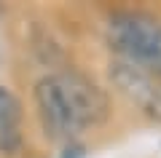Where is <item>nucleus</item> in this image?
I'll return each mask as SVG.
<instances>
[{
  "label": "nucleus",
  "instance_id": "obj_5",
  "mask_svg": "<svg viewBox=\"0 0 161 158\" xmlns=\"http://www.w3.org/2000/svg\"><path fill=\"white\" fill-rule=\"evenodd\" d=\"M19 121H22V102L0 86V147L11 150L19 145Z\"/></svg>",
  "mask_w": 161,
  "mask_h": 158
},
{
  "label": "nucleus",
  "instance_id": "obj_1",
  "mask_svg": "<svg viewBox=\"0 0 161 158\" xmlns=\"http://www.w3.org/2000/svg\"><path fill=\"white\" fill-rule=\"evenodd\" d=\"M110 48L121 62L156 73L161 67V22L142 11H121L108 22Z\"/></svg>",
  "mask_w": 161,
  "mask_h": 158
},
{
  "label": "nucleus",
  "instance_id": "obj_2",
  "mask_svg": "<svg viewBox=\"0 0 161 158\" xmlns=\"http://www.w3.org/2000/svg\"><path fill=\"white\" fill-rule=\"evenodd\" d=\"M110 83L145 118L161 123V80L156 75H150L148 70L137 67V64L115 59L110 62Z\"/></svg>",
  "mask_w": 161,
  "mask_h": 158
},
{
  "label": "nucleus",
  "instance_id": "obj_3",
  "mask_svg": "<svg viewBox=\"0 0 161 158\" xmlns=\"http://www.w3.org/2000/svg\"><path fill=\"white\" fill-rule=\"evenodd\" d=\"M35 105H38V115L40 123H43V131H46L51 139L59 142H75L78 134L83 129L78 126L73 110H70L67 99H64L62 89L57 83V75H46L40 78L38 86H35Z\"/></svg>",
  "mask_w": 161,
  "mask_h": 158
},
{
  "label": "nucleus",
  "instance_id": "obj_6",
  "mask_svg": "<svg viewBox=\"0 0 161 158\" xmlns=\"http://www.w3.org/2000/svg\"><path fill=\"white\" fill-rule=\"evenodd\" d=\"M150 75H156V78H158V80H161V67H158V70H156V73H150Z\"/></svg>",
  "mask_w": 161,
  "mask_h": 158
},
{
  "label": "nucleus",
  "instance_id": "obj_4",
  "mask_svg": "<svg viewBox=\"0 0 161 158\" xmlns=\"http://www.w3.org/2000/svg\"><path fill=\"white\" fill-rule=\"evenodd\" d=\"M54 75H57V83L80 129L97 126L108 118V96L92 78L75 73V70H64V73H54Z\"/></svg>",
  "mask_w": 161,
  "mask_h": 158
}]
</instances>
